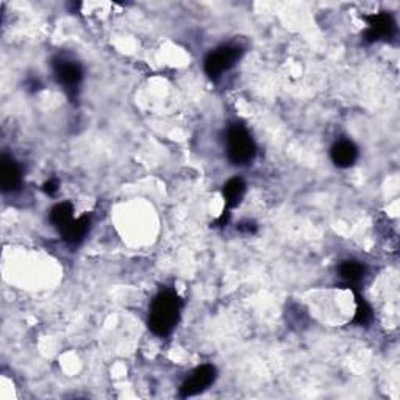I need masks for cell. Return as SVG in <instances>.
Listing matches in <instances>:
<instances>
[{"label":"cell","mask_w":400,"mask_h":400,"mask_svg":"<svg viewBox=\"0 0 400 400\" xmlns=\"http://www.w3.org/2000/svg\"><path fill=\"white\" fill-rule=\"evenodd\" d=\"M181 300L177 294L162 291L153 299L149 312V328L158 336H167L178 322Z\"/></svg>","instance_id":"cell-1"},{"label":"cell","mask_w":400,"mask_h":400,"mask_svg":"<svg viewBox=\"0 0 400 400\" xmlns=\"http://www.w3.org/2000/svg\"><path fill=\"white\" fill-rule=\"evenodd\" d=\"M227 155L235 166H246L253 161L256 146L249 131L242 125H231L227 131Z\"/></svg>","instance_id":"cell-2"},{"label":"cell","mask_w":400,"mask_h":400,"mask_svg":"<svg viewBox=\"0 0 400 400\" xmlns=\"http://www.w3.org/2000/svg\"><path fill=\"white\" fill-rule=\"evenodd\" d=\"M241 49L233 46H224L211 52L205 60V72L210 78L216 80L240 60Z\"/></svg>","instance_id":"cell-3"},{"label":"cell","mask_w":400,"mask_h":400,"mask_svg":"<svg viewBox=\"0 0 400 400\" xmlns=\"http://www.w3.org/2000/svg\"><path fill=\"white\" fill-rule=\"evenodd\" d=\"M215 380H216L215 366H211V365L200 366L191 374V377L188 378L183 385H181L180 396L181 397L197 396V394L205 391Z\"/></svg>","instance_id":"cell-4"},{"label":"cell","mask_w":400,"mask_h":400,"mask_svg":"<svg viewBox=\"0 0 400 400\" xmlns=\"http://www.w3.org/2000/svg\"><path fill=\"white\" fill-rule=\"evenodd\" d=\"M365 19L369 25L365 33V40L367 42H375L381 38H391L396 33V22L388 12H377V15L366 16Z\"/></svg>","instance_id":"cell-5"},{"label":"cell","mask_w":400,"mask_h":400,"mask_svg":"<svg viewBox=\"0 0 400 400\" xmlns=\"http://www.w3.org/2000/svg\"><path fill=\"white\" fill-rule=\"evenodd\" d=\"M53 69L56 80H58V83L65 86L66 90H75V88L80 85L81 78H83L81 67L74 61L58 60L53 62Z\"/></svg>","instance_id":"cell-6"},{"label":"cell","mask_w":400,"mask_h":400,"mask_svg":"<svg viewBox=\"0 0 400 400\" xmlns=\"http://www.w3.org/2000/svg\"><path fill=\"white\" fill-rule=\"evenodd\" d=\"M21 181L22 172L16 160L8 155H3L2 162H0V183H2V190L5 192L15 191L21 186Z\"/></svg>","instance_id":"cell-7"},{"label":"cell","mask_w":400,"mask_h":400,"mask_svg":"<svg viewBox=\"0 0 400 400\" xmlns=\"http://www.w3.org/2000/svg\"><path fill=\"white\" fill-rule=\"evenodd\" d=\"M91 228V216H81L78 219H72V222H69L65 228L61 230V236L66 242L77 246L81 241L85 240V236L90 233Z\"/></svg>","instance_id":"cell-8"},{"label":"cell","mask_w":400,"mask_h":400,"mask_svg":"<svg viewBox=\"0 0 400 400\" xmlns=\"http://www.w3.org/2000/svg\"><path fill=\"white\" fill-rule=\"evenodd\" d=\"M330 155L331 161H333L338 167H350L356 161V158H358V149H356L352 141L341 140L331 147Z\"/></svg>","instance_id":"cell-9"},{"label":"cell","mask_w":400,"mask_h":400,"mask_svg":"<svg viewBox=\"0 0 400 400\" xmlns=\"http://www.w3.org/2000/svg\"><path fill=\"white\" fill-rule=\"evenodd\" d=\"M244 192H246V183H244L242 178H230L222 188V196L227 208H235V206L240 205Z\"/></svg>","instance_id":"cell-10"},{"label":"cell","mask_w":400,"mask_h":400,"mask_svg":"<svg viewBox=\"0 0 400 400\" xmlns=\"http://www.w3.org/2000/svg\"><path fill=\"white\" fill-rule=\"evenodd\" d=\"M365 272L366 269L365 266L361 265L358 261H353V260H347V261H342L341 266H340V275L344 281H347L349 285H355L358 283V281L365 277Z\"/></svg>","instance_id":"cell-11"},{"label":"cell","mask_w":400,"mask_h":400,"mask_svg":"<svg viewBox=\"0 0 400 400\" xmlns=\"http://www.w3.org/2000/svg\"><path fill=\"white\" fill-rule=\"evenodd\" d=\"M72 215H74V206L71 202H61L58 205H55L52 211H50V221L55 225L56 228H60V231L66 227L69 222H72Z\"/></svg>","instance_id":"cell-12"},{"label":"cell","mask_w":400,"mask_h":400,"mask_svg":"<svg viewBox=\"0 0 400 400\" xmlns=\"http://www.w3.org/2000/svg\"><path fill=\"white\" fill-rule=\"evenodd\" d=\"M355 299H356V312H355V317H353V322L358 324V325H367L372 319L371 306H369L366 300L361 299L358 294H356Z\"/></svg>","instance_id":"cell-13"},{"label":"cell","mask_w":400,"mask_h":400,"mask_svg":"<svg viewBox=\"0 0 400 400\" xmlns=\"http://www.w3.org/2000/svg\"><path fill=\"white\" fill-rule=\"evenodd\" d=\"M42 190H44V192L47 194V196H55L56 191H58V181L53 180V178L46 181V183H44V186H42Z\"/></svg>","instance_id":"cell-14"},{"label":"cell","mask_w":400,"mask_h":400,"mask_svg":"<svg viewBox=\"0 0 400 400\" xmlns=\"http://www.w3.org/2000/svg\"><path fill=\"white\" fill-rule=\"evenodd\" d=\"M240 228L241 231H244V233H247V235H252V233H255L256 231V225L253 224V222H242V224H240Z\"/></svg>","instance_id":"cell-15"}]
</instances>
